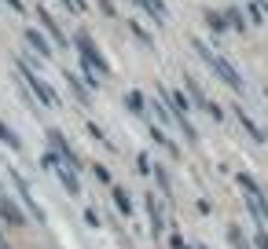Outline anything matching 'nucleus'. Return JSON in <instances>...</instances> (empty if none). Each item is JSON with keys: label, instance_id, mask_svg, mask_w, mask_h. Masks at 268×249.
Returning <instances> with one entry per match:
<instances>
[{"label": "nucleus", "instance_id": "1", "mask_svg": "<svg viewBox=\"0 0 268 249\" xmlns=\"http://www.w3.org/2000/svg\"><path fill=\"white\" fill-rule=\"evenodd\" d=\"M195 48H199V55H202V59H206V66L213 70V73H217L220 81H224L228 88H235V92H243V88H246V81L239 77V70H235L232 62H228V59H220L217 51H209V48H206L202 41H195Z\"/></svg>", "mask_w": 268, "mask_h": 249}, {"label": "nucleus", "instance_id": "2", "mask_svg": "<svg viewBox=\"0 0 268 249\" xmlns=\"http://www.w3.org/2000/svg\"><path fill=\"white\" fill-rule=\"evenodd\" d=\"M18 73H22V81H26V85H30V88H33V96H37V99H41V106H52V110H55V106H59V96H55V92H52L48 85H44V81H41V77H37V73H33V70H26V62H18Z\"/></svg>", "mask_w": 268, "mask_h": 249}, {"label": "nucleus", "instance_id": "3", "mask_svg": "<svg viewBox=\"0 0 268 249\" xmlns=\"http://www.w3.org/2000/svg\"><path fill=\"white\" fill-rule=\"evenodd\" d=\"M77 48H81V55H85V62H92V66H96V70H99V73H103V77H107V73H110V66H107V59H103V55H99V48H96V44L88 41L85 33L77 37Z\"/></svg>", "mask_w": 268, "mask_h": 249}, {"label": "nucleus", "instance_id": "4", "mask_svg": "<svg viewBox=\"0 0 268 249\" xmlns=\"http://www.w3.org/2000/svg\"><path fill=\"white\" fill-rule=\"evenodd\" d=\"M0 220L4 224H11V227H26V216H22V209L15 205L7 195H0Z\"/></svg>", "mask_w": 268, "mask_h": 249}, {"label": "nucleus", "instance_id": "5", "mask_svg": "<svg viewBox=\"0 0 268 249\" xmlns=\"http://www.w3.org/2000/svg\"><path fill=\"white\" fill-rule=\"evenodd\" d=\"M48 140H52V147H55V154H59L63 161L70 165V169H81V161H77V154L70 150V143L63 140V132H48Z\"/></svg>", "mask_w": 268, "mask_h": 249}, {"label": "nucleus", "instance_id": "6", "mask_svg": "<svg viewBox=\"0 0 268 249\" xmlns=\"http://www.w3.org/2000/svg\"><path fill=\"white\" fill-rule=\"evenodd\" d=\"M11 180H15V187H18V195H22V201H26V205H30V213L37 216V224H44V209L41 205H37V198L30 195V187H26V180L22 176H18V172L11 169Z\"/></svg>", "mask_w": 268, "mask_h": 249}, {"label": "nucleus", "instance_id": "7", "mask_svg": "<svg viewBox=\"0 0 268 249\" xmlns=\"http://www.w3.org/2000/svg\"><path fill=\"white\" fill-rule=\"evenodd\" d=\"M235 117H239V125H243V128H246V132H250V136H254V140H257V143H265V140H268V136L261 132V128H257V125H254V117H250V114H246V110H243V106H235Z\"/></svg>", "mask_w": 268, "mask_h": 249}, {"label": "nucleus", "instance_id": "8", "mask_svg": "<svg viewBox=\"0 0 268 249\" xmlns=\"http://www.w3.org/2000/svg\"><path fill=\"white\" fill-rule=\"evenodd\" d=\"M37 18H41V22H44V26H48V30H52V37H55V41H59V48H67V37L59 33V26H55V18H52L48 11H44V7H37Z\"/></svg>", "mask_w": 268, "mask_h": 249}, {"label": "nucleus", "instance_id": "9", "mask_svg": "<svg viewBox=\"0 0 268 249\" xmlns=\"http://www.w3.org/2000/svg\"><path fill=\"white\" fill-rule=\"evenodd\" d=\"M147 213H151V231L162 235V209H158V201H154V195H147Z\"/></svg>", "mask_w": 268, "mask_h": 249}, {"label": "nucleus", "instance_id": "10", "mask_svg": "<svg viewBox=\"0 0 268 249\" xmlns=\"http://www.w3.org/2000/svg\"><path fill=\"white\" fill-rule=\"evenodd\" d=\"M140 4L154 15V22H165V18H169V11H165V4H162V0H140Z\"/></svg>", "mask_w": 268, "mask_h": 249}, {"label": "nucleus", "instance_id": "11", "mask_svg": "<svg viewBox=\"0 0 268 249\" xmlns=\"http://www.w3.org/2000/svg\"><path fill=\"white\" fill-rule=\"evenodd\" d=\"M26 41H30V44H33V48H37V51H41V55H44V59H48V55H52V48H48V41H44V37H41V33H37V30H26Z\"/></svg>", "mask_w": 268, "mask_h": 249}, {"label": "nucleus", "instance_id": "12", "mask_svg": "<svg viewBox=\"0 0 268 249\" xmlns=\"http://www.w3.org/2000/svg\"><path fill=\"white\" fill-rule=\"evenodd\" d=\"M0 140L11 147V150H22V140H18V136H15V132H11V128H7L4 121H0Z\"/></svg>", "mask_w": 268, "mask_h": 249}, {"label": "nucleus", "instance_id": "13", "mask_svg": "<svg viewBox=\"0 0 268 249\" xmlns=\"http://www.w3.org/2000/svg\"><path fill=\"white\" fill-rule=\"evenodd\" d=\"M110 195H114V201H118V209H122V213L129 216V213H133V201H129V195H125V191L122 187H114V191H110Z\"/></svg>", "mask_w": 268, "mask_h": 249}, {"label": "nucleus", "instance_id": "14", "mask_svg": "<svg viewBox=\"0 0 268 249\" xmlns=\"http://www.w3.org/2000/svg\"><path fill=\"white\" fill-rule=\"evenodd\" d=\"M125 103H129V110H133V114H143V96H140V92H129V96H125Z\"/></svg>", "mask_w": 268, "mask_h": 249}, {"label": "nucleus", "instance_id": "15", "mask_svg": "<svg viewBox=\"0 0 268 249\" xmlns=\"http://www.w3.org/2000/svg\"><path fill=\"white\" fill-rule=\"evenodd\" d=\"M67 85H70L73 92H77V99H81V103H88V92H85V88H81V81H77V77H73V73H67Z\"/></svg>", "mask_w": 268, "mask_h": 249}, {"label": "nucleus", "instance_id": "16", "mask_svg": "<svg viewBox=\"0 0 268 249\" xmlns=\"http://www.w3.org/2000/svg\"><path fill=\"white\" fill-rule=\"evenodd\" d=\"M151 136H154V143H162V147H165L169 154H177V147H173L169 140H165V132H162V128H154V125H151Z\"/></svg>", "mask_w": 268, "mask_h": 249}, {"label": "nucleus", "instance_id": "17", "mask_svg": "<svg viewBox=\"0 0 268 249\" xmlns=\"http://www.w3.org/2000/svg\"><path fill=\"white\" fill-rule=\"evenodd\" d=\"M206 22H209V30H217V33H220V30H224V22H220V15H213V11H209V15H206Z\"/></svg>", "mask_w": 268, "mask_h": 249}, {"label": "nucleus", "instance_id": "18", "mask_svg": "<svg viewBox=\"0 0 268 249\" xmlns=\"http://www.w3.org/2000/svg\"><path fill=\"white\" fill-rule=\"evenodd\" d=\"M85 224H88V227H99V216H96V209H85Z\"/></svg>", "mask_w": 268, "mask_h": 249}, {"label": "nucleus", "instance_id": "19", "mask_svg": "<svg viewBox=\"0 0 268 249\" xmlns=\"http://www.w3.org/2000/svg\"><path fill=\"white\" fill-rule=\"evenodd\" d=\"M228 18H232V26H235V30H243V15H239V11H228Z\"/></svg>", "mask_w": 268, "mask_h": 249}, {"label": "nucleus", "instance_id": "20", "mask_svg": "<svg viewBox=\"0 0 268 249\" xmlns=\"http://www.w3.org/2000/svg\"><path fill=\"white\" fill-rule=\"evenodd\" d=\"M257 249H268V235H257Z\"/></svg>", "mask_w": 268, "mask_h": 249}, {"label": "nucleus", "instance_id": "21", "mask_svg": "<svg viewBox=\"0 0 268 249\" xmlns=\"http://www.w3.org/2000/svg\"><path fill=\"white\" fill-rule=\"evenodd\" d=\"M7 4H11L15 11H26V7H22V0H7Z\"/></svg>", "mask_w": 268, "mask_h": 249}, {"label": "nucleus", "instance_id": "22", "mask_svg": "<svg viewBox=\"0 0 268 249\" xmlns=\"http://www.w3.org/2000/svg\"><path fill=\"white\" fill-rule=\"evenodd\" d=\"M0 249H7V246H4V238H0Z\"/></svg>", "mask_w": 268, "mask_h": 249}, {"label": "nucleus", "instance_id": "23", "mask_svg": "<svg viewBox=\"0 0 268 249\" xmlns=\"http://www.w3.org/2000/svg\"><path fill=\"white\" fill-rule=\"evenodd\" d=\"M265 99H268V92H265Z\"/></svg>", "mask_w": 268, "mask_h": 249}]
</instances>
